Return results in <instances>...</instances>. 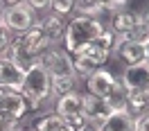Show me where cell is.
<instances>
[{
	"label": "cell",
	"instance_id": "obj_4",
	"mask_svg": "<svg viewBox=\"0 0 149 131\" xmlns=\"http://www.w3.org/2000/svg\"><path fill=\"white\" fill-rule=\"evenodd\" d=\"M0 20L5 23V27L9 29L11 34H25L36 25V16H34V9L29 7L27 2H20V5H14V7H5L2 14H0Z\"/></svg>",
	"mask_w": 149,
	"mask_h": 131
},
{
	"label": "cell",
	"instance_id": "obj_29",
	"mask_svg": "<svg viewBox=\"0 0 149 131\" xmlns=\"http://www.w3.org/2000/svg\"><path fill=\"white\" fill-rule=\"evenodd\" d=\"M145 52H147V61H149V41L145 43Z\"/></svg>",
	"mask_w": 149,
	"mask_h": 131
},
{
	"label": "cell",
	"instance_id": "obj_9",
	"mask_svg": "<svg viewBox=\"0 0 149 131\" xmlns=\"http://www.w3.org/2000/svg\"><path fill=\"white\" fill-rule=\"evenodd\" d=\"M20 41H23V47L27 50V54L32 56L34 61H38L41 54L52 47V43L45 38V34L38 29V25H34V27L29 29V32H25V34H20Z\"/></svg>",
	"mask_w": 149,
	"mask_h": 131
},
{
	"label": "cell",
	"instance_id": "obj_26",
	"mask_svg": "<svg viewBox=\"0 0 149 131\" xmlns=\"http://www.w3.org/2000/svg\"><path fill=\"white\" fill-rule=\"evenodd\" d=\"M18 129H23L20 122H5L0 118V131H18Z\"/></svg>",
	"mask_w": 149,
	"mask_h": 131
},
{
	"label": "cell",
	"instance_id": "obj_23",
	"mask_svg": "<svg viewBox=\"0 0 149 131\" xmlns=\"http://www.w3.org/2000/svg\"><path fill=\"white\" fill-rule=\"evenodd\" d=\"M11 32L7 27H5V23L0 20V54H5L7 52V47H9V43H11Z\"/></svg>",
	"mask_w": 149,
	"mask_h": 131
},
{
	"label": "cell",
	"instance_id": "obj_27",
	"mask_svg": "<svg viewBox=\"0 0 149 131\" xmlns=\"http://www.w3.org/2000/svg\"><path fill=\"white\" fill-rule=\"evenodd\" d=\"M77 131H102V124H97V122H91V120H84V124L79 127Z\"/></svg>",
	"mask_w": 149,
	"mask_h": 131
},
{
	"label": "cell",
	"instance_id": "obj_25",
	"mask_svg": "<svg viewBox=\"0 0 149 131\" xmlns=\"http://www.w3.org/2000/svg\"><path fill=\"white\" fill-rule=\"evenodd\" d=\"M25 2H27L34 11H38V9H50V2H52V0H25Z\"/></svg>",
	"mask_w": 149,
	"mask_h": 131
},
{
	"label": "cell",
	"instance_id": "obj_17",
	"mask_svg": "<svg viewBox=\"0 0 149 131\" xmlns=\"http://www.w3.org/2000/svg\"><path fill=\"white\" fill-rule=\"evenodd\" d=\"M34 131H77L68 120H63L61 115H56L54 111L52 113H43L38 122L34 124Z\"/></svg>",
	"mask_w": 149,
	"mask_h": 131
},
{
	"label": "cell",
	"instance_id": "obj_3",
	"mask_svg": "<svg viewBox=\"0 0 149 131\" xmlns=\"http://www.w3.org/2000/svg\"><path fill=\"white\" fill-rule=\"evenodd\" d=\"M111 59V52L102 47L97 41L95 43H88L81 50H77L72 54V68H74V75L77 77H88L91 72L104 68V63Z\"/></svg>",
	"mask_w": 149,
	"mask_h": 131
},
{
	"label": "cell",
	"instance_id": "obj_12",
	"mask_svg": "<svg viewBox=\"0 0 149 131\" xmlns=\"http://www.w3.org/2000/svg\"><path fill=\"white\" fill-rule=\"evenodd\" d=\"M111 113L113 111H111V106L106 104V100L95 97V95H91V93H84V118L86 120L102 124Z\"/></svg>",
	"mask_w": 149,
	"mask_h": 131
},
{
	"label": "cell",
	"instance_id": "obj_20",
	"mask_svg": "<svg viewBox=\"0 0 149 131\" xmlns=\"http://www.w3.org/2000/svg\"><path fill=\"white\" fill-rule=\"evenodd\" d=\"M74 86H77V77H52V97L72 93Z\"/></svg>",
	"mask_w": 149,
	"mask_h": 131
},
{
	"label": "cell",
	"instance_id": "obj_18",
	"mask_svg": "<svg viewBox=\"0 0 149 131\" xmlns=\"http://www.w3.org/2000/svg\"><path fill=\"white\" fill-rule=\"evenodd\" d=\"M127 111L131 115H136V118H138L140 113L149 111V88L129 91V95H127Z\"/></svg>",
	"mask_w": 149,
	"mask_h": 131
},
{
	"label": "cell",
	"instance_id": "obj_30",
	"mask_svg": "<svg viewBox=\"0 0 149 131\" xmlns=\"http://www.w3.org/2000/svg\"><path fill=\"white\" fill-rule=\"evenodd\" d=\"M2 95H5V88H0V97H2Z\"/></svg>",
	"mask_w": 149,
	"mask_h": 131
},
{
	"label": "cell",
	"instance_id": "obj_1",
	"mask_svg": "<svg viewBox=\"0 0 149 131\" xmlns=\"http://www.w3.org/2000/svg\"><path fill=\"white\" fill-rule=\"evenodd\" d=\"M20 95L27 100V113L41 111L52 100V77L47 75V70L41 66V61H36L25 70Z\"/></svg>",
	"mask_w": 149,
	"mask_h": 131
},
{
	"label": "cell",
	"instance_id": "obj_13",
	"mask_svg": "<svg viewBox=\"0 0 149 131\" xmlns=\"http://www.w3.org/2000/svg\"><path fill=\"white\" fill-rule=\"evenodd\" d=\"M140 20H142V16H140L138 11L122 9V11H115L111 16V25H109V27H111L118 36H129Z\"/></svg>",
	"mask_w": 149,
	"mask_h": 131
},
{
	"label": "cell",
	"instance_id": "obj_31",
	"mask_svg": "<svg viewBox=\"0 0 149 131\" xmlns=\"http://www.w3.org/2000/svg\"><path fill=\"white\" fill-rule=\"evenodd\" d=\"M18 131H34V129H18Z\"/></svg>",
	"mask_w": 149,
	"mask_h": 131
},
{
	"label": "cell",
	"instance_id": "obj_22",
	"mask_svg": "<svg viewBox=\"0 0 149 131\" xmlns=\"http://www.w3.org/2000/svg\"><path fill=\"white\" fill-rule=\"evenodd\" d=\"M129 38H131V41H136V43H140V45H145V43L149 41V25L140 20L138 25L133 27V32L129 34Z\"/></svg>",
	"mask_w": 149,
	"mask_h": 131
},
{
	"label": "cell",
	"instance_id": "obj_24",
	"mask_svg": "<svg viewBox=\"0 0 149 131\" xmlns=\"http://www.w3.org/2000/svg\"><path fill=\"white\" fill-rule=\"evenodd\" d=\"M136 131H149V111L140 113L136 118Z\"/></svg>",
	"mask_w": 149,
	"mask_h": 131
},
{
	"label": "cell",
	"instance_id": "obj_8",
	"mask_svg": "<svg viewBox=\"0 0 149 131\" xmlns=\"http://www.w3.org/2000/svg\"><path fill=\"white\" fill-rule=\"evenodd\" d=\"M23 77H25V70H23L18 63H14L9 56L0 54V88L20 93Z\"/></svg>",
	"mask_w": 149,
	"mask_h": 131
},
{
	"label": "cell",
	"instance_id": "obj_7",
	"mask_svg": "<svg viewBox=\"0 0 149 131\" xmlns=\"http://www.w3.org/2000/svg\"><path fill=\"white\" fill-rule=\"evenodd\" d=\"M27 113V100L16 91H5L0 97V118L5 122H23Z\"/></svg>",
	"mask_w": 149,
	"mask_h": 131
},
{
	"label": "cell",
	"instance_id": "obj_32",
	"mask_svg": "<svg viewBox=\"0 0 149 131\" xmlns=\"http://www.w3.org/2000/svg\"><path fill=\"white\" fill-rule=\"evenodd\" d=\"M0 14H2V2H0Z\"/></svg>",
	"mask_w": 149,
	"mask_h": 131
},
{
	"label": "cell",
	"instance_id": "obj_2",
	"mask_svg": "<svg viewBox=\"0 0 149 131\" xmlns=\"http://www.w3.org/2000/svg\"><path fill=\"white\" fill-rule=\"evenodd\" d=\"M106 29L102 20L97 18H84V16H74L68 25H65L63 34V50L72 56L77 50H81L88 43H95L102 36V32Z\"/></svg>",
	"mask_w": 149,
	"mask_h": 131
},
{
	"label": "cell",
	"instance_id": "obj_16",
	"mask_svg": "<svg viewBox=\"0 0 149 131\" xmlns=\"http://www.w3.org/2000/svg\"><path fill=\"white\" fill-rule=\"evenodd\" d=\"M127 95H129V88L124 86L122 77H115L111 91H109V95H106L104 100H106V104L111 106L113 113L115 111H127Z\"/></svg>",
	"mask_w": 149,
	"mask_h": 131
},
{
	"label": "cell",
	"instance_id": "obj_19",
	"mask_svg": "<svg viewBox=\"0 0 149 131\" xmlns=\"http://www.w3.org/2000/svg\"><path fill=\"white\" fill-rule=\"evenodd\" d=\"M72 11H77V16H84V18H97V20H102V14H106L104 7L97 2V0H74Z\"/></svg>",
	"mask_w": 149,
	"mask_h": 131
},
{
	"label": "cell",
	"instance_id": "obj_10",
	"mask_svg": "<svg viewBox=\"0 0 149 131\" xmlns=\"http://www.w3.org/2000/svg\"><path fill=\"white\" fill-rule=\"evenodd\" d=\"M122 82L129 91H142L149 88V61L127 66L122 72Z\"/></svg>",
	"mask_w": 149,
	"mask_h": 131
},
{
	"label": "cell",
	"instance_id": "obj_21",
	"mask_svg": "<svg viewBox=\"0 0 149 131\" xmlns=\"http://www.w3.org/2000/svg\"><path fill=\"white\" fill-rule=\"evenodd\" d=\"M72 7H74V0H52V2H50L52 14L61 16V18H65L68 14H72Z\"/></svg>",
	"mask_w": 149,
	"mask_h": 131
},
{
	"label": "cell",
	"instance_id": "obj_5",
	"mask_svg": "<svg viewBox=\"0 0 149 131\" xmlns=\"http://www.w3.org/2000/svg\"><path fill=\"white\" fill-rule=\"evenodd\" d=\"M54 113L61 115L63 120H68L74 129H79L86 120L84 118V93L72 91V93H65V95H61V97H56Z\"/></svg>",
	"mask_w": 149,
	"mask_h": 131
},
{
	"label": "cell",
	"instance_id": "obj_14",
	"mask_svg": "<svg viewBox=\"0 0 149 131\" xmlns=\"http://www.w3.org/2000/svg\"><path fill=\"white\" fill-rule=\"evenodd\" d=\"M38 29L45 34V38L54 45V43H59V41H63V34H65V20L61 18V16H56V14H47L45 18L41 20V23H36Z\"/></svg>",
	"mask_w": 149,
	"mask_h": 131
},
{
	"label": "cell",
	"instance_id": "obj_28",
	"mask_svg": "<svg viewBox=\"0 0 149 131\" xmlns=\"http://www.w3.org/2000/svg\"><path fill=\"white\" fill-rule=\"evenodd\" d=\"M5 7H14V5H20V2H25V0H0Z\"/></svg>",
	"mask_w": 149,
	"mask_h": 131
},
{
	"label": "cell",
	"instance_id": "obj_6",
	"mask_svg": "<svg viewBox=\"0 0 149 131\" xmlns=\"http://www.w3.org/2000/svg\"><path fill=\"white\" fill-rule=\"evenodd\" d=\"M41 66L47 70L50 77H77L72 68V56L63 47H50L47 52L41 54Z\"/></svg>",
	"mask_w": 149,
	"mask_h": 131
},
{
	"label": "cell",
	"instance_id": "obj_15",
	"mask_svg": "<svg viewBox=\"0 0 149 131\" xmlns=\"http://www.w3.org/2000/svg\"><path fill=\"white\" fill-rule=\"evenodd\" d=\"M102 131H136V115L129 111H115L102 122Z\"/></svg>",
	"mask_w": 149,
	"mask_h": 131
},
{
	"label": "cell",
	"instance_id": "obj_11",
	"mask_svg": "<svg viewBox=\"0 0 149 131\" xmlns=\"http://www.w3.org/2000/svg\"><path fill=\"white\" fill-rule=\"evenodd\" d=\"M113 82H115V75L109 72V70H104V68H100V70H95V72H91L86 77V88H88L91 95L104 100L109 95V91H111Z\"/></svg>",
	"mask_w": 149,
	"mask_h": 131
}]
</instances>
